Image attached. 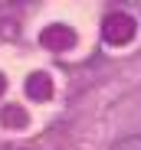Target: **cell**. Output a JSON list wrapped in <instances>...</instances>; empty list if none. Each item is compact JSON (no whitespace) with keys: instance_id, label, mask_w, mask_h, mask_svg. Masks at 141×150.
Masks as SVG:
<instances>
[{"instance_id":"6da1fadb","label":"cell","mask_w":141,"mask_h":150,"mask_svg":"<svg viewBox=\"0 0 141 150\" xmlns=\"http://www.w3.org/2000/svg\"><path fill=\"white\" fill-rule=\"evenodd\" d=\"M135 33H138L135 16H128V13H122V10H115V13H108V16L102 20V39H105L108 46H125V42L135 39Z\"/></svg>"},{"instance_id":"3957f363","label":"cell","mask_w":141,"mask_h":150,"mask_svg":"<svg viewBox=\"0 0 141 150\" xmlns=\"http://www.w3.org/2000/svg\"><path fill=\"white\" fill-rule=\"evenodd\" d=\"M26 95L33 98V101H49V95H53V79L46 72H33L30 79H26Z\"/></svg>"},{"instance_id":"8992f818","label":"cell","mask_w":141,"mask_h":150,"mask_svg":"<svg viewBox=\"0 0 141 150\" xmlns=\"http://www.w3.org/2000/svg\"><path fill=\"white\" fill-rule=\"evenodd\" d=\"M7 91V79H4V75H0V95H4Z\"/></svg>"},{"instance_id":"7a4b0ae2","label":"cell","mask_w":141,"mask_h":150,"mask_svg":"<svg viewBox=\"0 0 141 150\" xmlns=\"http://www.w3.org/2000/svg\"><path fill=\"white\" fill-rule=\"evenodd\" d=\"M39 42L46 49H53V52H62V49H72L76 46V33L69 26H62V23H53V26H46L39 33Z\"/></svg>"},{"instance_id":"5b68a950","label":"cell","mask_w":141,"mask_h":150,"mask_svg":"<svg viewBox=\"0 0 141 150\" xmlns=\"http://www.w3.org/2000/svg\"><path fill=\"white\" fill-rule=\"evenodd\" d=\"M112 150H141V137H125V140H118Z\"/></svg>"},{"instance_id":"277c9868","label":"cell","mask_w":141,"mask_h":150,"mask_svg":"<svg viewBox=\"0 0 141 150\" xmlns=\"http://www.w3.org/2000/svg\"><path fill=\"white\" fill-rule=\"evenodd\" d=\"M0 121H4V127H26V111L16 105H7L0 111Z\"/></svg>"}]
</instances>
